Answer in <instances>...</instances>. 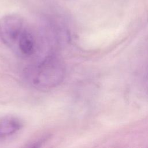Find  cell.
<instances>
[{"label":"cell","instance_id":"cell-4","mask_svg":"<svg viewBox=\"0 0 148 148\" xmlns=\"http://www.w3.org/2000/svg\"><path fill=\"white\" fill-rule=\"evenodd\" d=\"M22 127L19 119L12 116L0 117V140L5 139L18 132Z\"/></svg>","mask_w":148,"mask_h":148},{"label":"cell","instance_id":"cell-1","mask_svg":"<svg viewBox=\"0 0 148 148\" xmlns=\"http://www.w3.org/2000/svg\"><path fill=\"white\" fill-rule=\"evenodd\" d=\"M65 75V69L62 61L53 54L29 66L24 72L27 82L40 89L56 87L62 82Z\"/></svg>","mask_w":148,"mask_h":148},{"label":"cell","instance_id":"cell-2","mask_svg":"<svg viewBox=\"0 0 148 148\" xmlns=\"http://www.w3.org/2000/svg\"><path fill=\"white\" fill-rule=\"evenodd\" d=\"M26 26L24 20L17 15H8L0 19V39L7 46L15 50L17 42Z\"/></svg>","mask_w":148,"mask_h":148},{"label":"cell","instance_id":"cell-3","mask_svg":"<svg viewBox=\"0 0 148 148\" xmlns=\"http://www.w3.org/2000/svg\"><path fill=\"white\" fill-rule=\"evenodd\" d=\"M36 40L32 32L26 27L16 45L15 51L24 57H29L35 51Z\"/></svg>","mask_w":148,"mask_h":148}]
</instances>
